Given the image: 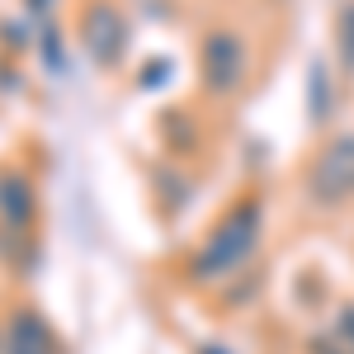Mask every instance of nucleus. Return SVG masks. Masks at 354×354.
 <instances>
[{
  "label": "nucleus",
  "instance_id": "nucleus-1",
  "mask_svg": "<svg viewBox=\"0 0 354 354\" xmlns=\"http://www.w3.org/2000/svg\"><path fill=\"white\" fill-rule=\"evenodd\" d=\"M260 222H265L260 198H241V203L208 232V241L198 245V255H194V265H189L194 283H218V279L241 270L245 255H250L255 241H260Z\"/></svg>",
  "mask_w": 354,
  "mask_h": 354
},
{
  "label": "nucleus",
  "instance_id": "nucleus-2",
  "mask_svg": "<svg viewBox=\"0 0 354 354\" xmlns=\"http://www.w3.org/2000/svg\"><path fill=\"white\" fill-rule=\"evenodd\" d=\"M307 189L322 208L354 198V133H340L326 142V151L317 156L312 175H307Z\"/></svg>",
  "mask_w": 354,
  "mask_h": 354
},
{
  "label": "nucleus",
  "instance_id": "nucleus-3",
  "mask_svg": "<svg viewBox=\"0 0 354 354\" xmlns=\"http://www.w3.org/2000/svg\"><path fill=\"white\" fill-rule=\"evenodd\" d=\"M198 66H203V85H208V95H236L245 81V43L236 33H227V28H213L208 38H203V53H198Z\"/></svg>",
  "mask_w": 354,
  "mask_h": 354
},
{
  "label": "nucleus",
  "instance_id": "nucleus-4",
  "mask_svg": "<svg viewBox=\"0 0 354 354\" xmlns=\"http://www.w3.org/2000/svg\"><path fill=\"white\" fill-rule=\"evenodd\" d=\"M81 43L100 66H113V62L123 57L128 33H123V19H118L113 5H90V15L81 19Z\"/></svg>",
  "mask_w": 354,
  "mask_h": 354
},
{
  "label": "nucleus",
  "instance_id": "nucleus-5",
  "mask_svg": "<svg viewBox=\"0 0 354 354\" xmlns=\"http://www.w3.org/2000/svg\"><path fill=\"white\" fill-rule=\"evenodd\" d=\"M0 335H5V340H0V354H57L53 330H48V322H43L33 307H19V312L5 322Z\"/></svg>",
  "mask_w": 354,
  "mask_h": 354
},
{
  "label": "nucleus",
  "instance_id": "nucleus-6",
  "mask_svg": "<svg viewBox=\"0 0 354 354\" xmlns=\"http://www.w3.org/2000/svg\"><path fill=\"white\" fill-rule=\"evenodd\" d=\"M0 222L5 227H28L33 222V185L19 170L0 175Z\"/></svg>",
  "mask_w": 354,
  "mask_h": 354
},
{
  "label": "nucleus",
  "instance_id": "nucleus-7",
  "mask_svg": "<svg viewBox=\"0 0 354 354\" xmlns=\"http://www.w3.org/2000/svg\"><path fill=\"white\" fill-rule=\"evenodd\" d=\"M307 118L312 123H326L330 118V81H326V62L322 57L307 66Z\"/></svg>",
  "mask_w": 354,
  "mask_h": 354
},
{
  "label": "nucleus",
  "instance_id": "nucleus-8",
  "mask_svg": "<svg viewBox=\"0 0 354 354\" xmlns=\"http://www.w3.org/2000/svg\"><path fill=\"white\" fill-rule=\"evenodd\" d=\"M340 57H345V71H354V0L340 10Z\"/></svg>",
  "mask_w": 354,
  "mask_h": 354
},
{
  "label": "nucleus",
  "instance_id": "nucleus-9",
  "mask_svg": "<svg viewBox=\"0 0 354 354\" xmlns=\"http://www.w3.org/2000/svg\"><path fill=\"white\" fill-rule=\"evenodd\" d=\"M161 81H170V62H161V66H147V71H142V85H161Z\"/></svg>",
  "mask_w": 354,
  "mask_h": 354
},
{
  "label": "nucleus",
  "instance_id": "nucleus-10",
  "mask_svg": "<svg viewBox=\"0 0 354 354\" xmlns=\"http://www.w3.org/2000/svg\"><path fill=\"white\" fill-rule=\"evenodd\" d=\"M340 340L354 350V307H345V312H340Z\"/></svg>",
  "mask_w": 354,
  "mask_h": 354
},
{
  "label": "nucleus",
  "instance_id": "nucleus-11",
  "mask_svg": "<svg viewBox=\"0 0 354 354\" xmlns=\"http://www.w3.org/2000/svg\"><path fill=\"white\" fill-rule=\"evenodd\" d=\"M198 354H227V350H222V345H208V350H198Z\"/></svg>",
  "mask_w": 354,
  "mask_h": 354
},
{
  "label": "nucleus",
  "instance_id": "nucleus-12",
  "mask_svg": "<svg viewBox=\"0 0 354 354\" xmlns=\"http://www.w3.org/2000/svg\"><path fill=\"white\" fill-rule=\"evenodd\" d=\"M0 340H5V335H0Z\"/></svg>",
  "mask_w": 354,
  "mask_h": 354
}]
</instances>
